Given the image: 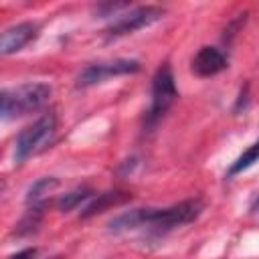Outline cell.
Returning <instances> with one entry per match:
<instances>
[{
	"label": "cell",
	"mask_w": 259,
	"mask_h": 259,
	"mask_svg": "<svg viewBox=\"0 0 259 259\" xmlns=\"http://www.w3.org/2000/svg\"><path fill=\"white\" fill-rule=\"evenodd\" d=\"M204 204L200 198H188L180 200L176 204L164 206V208H132L115 219H111L109 229L113 233L121 231H146L152 237L166 235L178 227H184L192 221H196L202 212Z\"/></svg>",
	"instance_id": "cell-1"
},
{
	"label": "cell",
	"mask_w": 259,
	"mask_h": 259,
	"mask_svg": "<svg viewBox=\"0 0 259 259\" xmlns=\"http://www.w3.org/2000/svg\"><path fill=\"white\" fill-rule=\"evenodd\" d=\"M51 95L53 87L42 81H28L14 87H4L0 93V115L4 121L24 117L45 107Z\"/></svg>",
	"instance_id": "cell-2"
},
{
	"label": "cell",
	"mask_w": 259,
	"mask_h": 259,
	"mask_svg": "<svg viewBox=\"0 0 259 259\" xmlns=\"http://www.w3.org/2000/svg\"><path fill=\"white\" fill-rule=\"evenodd\" d=\"M59 119L55 111H45L32 123L24 125L14 140V164H24L28 158L45 152L57 138Z\"/></svg>",
	"instance_id": "cell-3"
},
{
	"label": "cell",
	"mask_w": 259,
	"mask_h": 259,
	"mask_svg": "<svg viewBox=\"0 0 259 259\" xmlns=\"http://www.w3.org/2000/svg\"><path fill=\"white\" fill-rule=\"evenodd\" d=\"M150 107L146 111V119H144V127L152 130L156 127V123L168 113V109L174 105V101L178 99V89H176V79L172 73L170 63H162L154 77H152V91H150Z\"/></svg>",
	"instance_id": "cell-4"
},
{
	"label": "cell",
	"mask_w": 259,
	"mask_h": 259,
	"mask_svg": "<svg viewBox=\"0 0 259 259\" xmlns=\"http://www.w3.org/2000/svg\"><path fill=\"white\" fill-rule=\"evenodd\" d=\"M166 14V10L162 6H154V4H146V6H130L127 10L115 14L111 18V22L105 26V36L107 38H117V36H125L132 34L140 28H146L154 22H158L162 16Z\"/></svg>",
	"instance_id": "cell-5"
},
{
	"label": "cell",
	"mask_w": 259,
	"mask_h": 259,
	"mask_svg": "<svg viewBox=\"0 0 259 259\" xmlns=\"http://www.w3.org/2000/svg\"><path fill=\"white\" fill-rule=\"evenodd\" d=\"M142 69V63L138 59H109V61H97L87 65L77 75V87H93L97 83H103L111 77L119 75H132Z\"/></svg>",
	"instance_id": "cell-6"
},
{
	"label": "cell",
	"mask_w": 259,
	"mask_h": 259,
	"mask_svg": "<svg viewBox=\"0 0 259 259\" xmlns=\"http://www.w3.org/2000/svg\"><path fill=\"white\" fill-rule=\"evenodd\" d=\"M38 36V24L24 20V22H16L12 26H8L2 36H0V55L8 57L14 55L18 51H22L26 45H30L34 38Z\"/></svg>",
	"instance_id": "cell-7"
},
{
	"label": "cell",
	"mask_w": 259,
	"mask_h": 259,
	"mask_svg": "<svg viewBox=\"0 0 259 259\" xmlns=\"http://www.w3.org/2000/svg\"><path fill=\"white\" fill-rule=\"evenodd\" d=\"M229 67L227 55L217 47H200L192 57V73L198 77H212L219 75Z\"/></svg>",
	"instance_id": "cell-8"
},
{
	"label": "cell",
	"mask_w": 259,
	"mask_h": 259,
	"mask_svg": "<svg viewBox=\"0 0 259 259\" xmlns=\"http://www.w3.org/2000/svg\"><path fill=\"white\" fill-rule=\"evenodd\" d=\"M127 198H130V194H125V192H103V194H95V196L83 206L81 217H83V219H89V217L101 212L103 208H107V206H111V204L115 206V204H119V202H123V200H127Z\"/></svg>",
	"instance_id": "cell-9"
},
{
	"label": "cell",
	"mask_w": 259,
	"mask_h": 259,
	"mask_svg": "<svg viewBox=\"0 0 259 259\" xmlns=\"http://www.w3.org/2000/svg\"><path fill=\"white\" fill-rule=\"evenodd\" d=\"M259 162V138L229 166V170H227V176L229 178H233V176H237V174H241V172H245V170H249L251 166H255Z\"/></svg>",
	"instance_id": "cell-10"
},
{
	"label": "cell",
	"mask_w": 259,
	"mask_h": 259,
	"mask_svg": "<svg viewBox=\"0 0 259 259\" xmlns=\"http://www.w3.org/2000/svg\"><path fill=\"white\" fill-rule=\"evenodd\" d=\"M93 196H95V192H93L91 188H87V186H79V188H75V190L63 194V196L59 198L57 206H59V210L69 212V210H75L77 206H81L83 202H89Z\"/></svg>",
	"instance_id": "cell-11"
},
{
	"label": "cell",
	"mask_w": 259,
	"mask_h": 259,
	"mask_svg": "<svg viewBox=\"0 0 259 259\" xmlns=\"http://www.w3.org/2000/svg\"><path fill=\"white\" fill-rule=\"evenodd\" d=\"M59 184L57 178L53 176H45V178H38L26 192V204H42L45 202V194H49L55 186Z\"/></svg>",
	"instance_id": "cell-12"
},
{
	"label": "cell",
	"mask_w": 259,
	"mask_h": 259,
	"mask_svg": "<svg viewBox=\"0 0 259 259\" xmlns=\"http://www.w3.org/2000/svg\"><path fill=\"white\" fill-rule=\"evenodd\" d=\"M34 255H36V247H26L22 251H16V253L8 255L6 259H32Z\"/></svg>",
	"instance_id": "cell-13"
},
{
	"label": "cell",
	"mask_w": 259,
	"mask_h": 259,
	"mask_svg": "<svg viewBox=\"0 0 259 259\" xmlns=\"http://www.w3.org/2000/svg\"><path fill=\"white\" fill-rule=\"evenodd\" d=\"M251 212H255V214L259 212V194H257V196H255V200L251 202Z\"/></svg>",
	"instance_id": "cell-14"
}]
</instances>
